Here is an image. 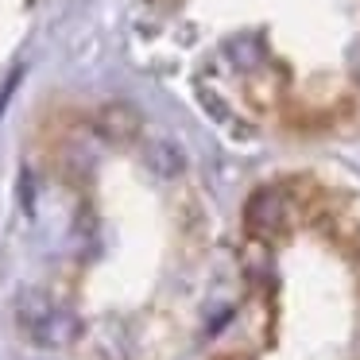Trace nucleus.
Masks as SVG:
<instances>
[{
    "label": "nucleus",
    "mask_w": 360,
    "mask_h": 360,
    "mask_svg": "<svg viewBox=\"0 0 360 360\" xmlns=\"http://www.w3.org/2000/svg\"><path fill=\"white\" fill-rule=\"evenodd\" d=\"M16 321H20L27 341L39 345V349H66V345H74L82 333L78 314L58 306V302H51L39 290H24V295H20Z\"/></svg>",
    "instance_id": "nucleus-1"
},
{
    "label": "nucleus",
    "mask_w": 360,
    "mask_h": 360,
    "mask_svg": "<svg viewBox=\"0 0 360 360\" xmlns=\"http://www.w3.org/2000/svg\"><path fill=\"white\" fill-rule=\"evenodd\" d=\"M287 217H290V205H287V194L275 186H264L256 190V194L248 198V205H244V225H248L252 236H275L287 229Z\"/></svg>",
    "instance_id": "nucleus-2"
},
{
    "label": "nucleus",
    "mask_w": 360,
    "mask_h": 360,
    "mask_svg": "<svg viewBox=\"0 0 360 360\" xmlns=\"http://www.w3.org/2000/svg\"><path fill=\"white\" fill-rule=\"evenodd\" d=\"M94 128H97V136H101L105 143H132L136 136H140L143 120H140V112H136L132 105L112 101V105H105V109H97Z\"/></svg>",
    "instance_id": "nucleus-3"
},
{
    "label": "nucleus",
    "mask_w": 360,
    "mask_h": 360,
    "mask_svg": "<svg viewBox=\"0 0 360 360\" xmlns=\"http://www.w3.org/2000/svg\"><path fill=\"white\" fill-rule=\"evenodd\" d=\"M143 163H148V171L155 179H179L186 171V151L174 140H167V136H155V140L143 143Z\"/></svg>",
    "instance_id": "nucleus-4"
}]
</instances>
